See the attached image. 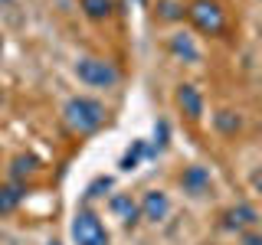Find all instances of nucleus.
I'll list each match as a JSON object with an SVG mask.
<instances>
[{"instance_id": "nucleus-1", "label": "nucleus", "mask_w": 262, "mask_h": 245, "mask_svg": "<svg viewBox=\"0 0 262 245\" xmlns=\"http://www.w3.org/2000/svg\"><path fill=\"white\" fill-rule=\"evenodd\" d=\"M59 114H62V125L69 128L72 134L92 137V134H98V131L108 125L112 108L98 95H92V92H76V95H69L62 102Z\"/></svg>"}, {"instance_id": "nucleus-2", "label": "nucleus", "mask_w": 262, "mask_h": 245, "mask_svg": "<svg viewBox=\"0 0 262 245\" xmlns=\"http://www.w3.org/2000/svg\"><path fill=\"white\" fill-rule=\"evenodd\" d=\"M72 79L89 92H112V88L121 85V69L105 56L82 53L72 59Z\"/></svg>"}, {"instance_id": "nucleus-3", "label": "nucleus", "mask_w": 262, "mask_h": 245, "mask_svg": "<svg viewBox=\"0 0 262 245\" xmlns=\"http://www.w3.org/2000/svg\"><path fill=\"white\" fill-rule=\"evenodd\" d=\"M69 235H72V245H112V232L105 226V219L89 206H79L72 212Z\"/></svg>"}, {"instance_id": "nucleus-4", "label": "nucleus", "mask_w": 262, "mask_h": 245, "mask_svg": "<svg viewBox=\"0 0 262 245\" xmlns=\"http://www.w3.org/2000/svg\"><path fill=\"white\" fill-rule=\"evenodd\" d=\"M177 190L184 193V200L190 203H210L216 196V177L203 163H187L177 174Z\"/></svg>"}, {"instance_id": "nucleus-5", "label": "nucleus", "mask_w": 262, "mask_h": 245, "mask_svg": "<svg viewBox=\"0 0 262 245\" xmlns=\"http://www.w3.org/2000/svg\"><path fill=\"white\" fill-rule=\"evenodd\" d=\"M187 16H190L193 30L203 33V36H223L226 33V10L216 0H190Z\"/></svg>"}, {"instance_id": "nucleus-6", "label": "nucleus", "mask_w": 262, "mask_h": 245, "mask_svg": "<svg viewBox=\"0 0 262 245\" xmlns=\"http://www.w3.org/2000/svg\"><path fill=\"white\" fill-rule=\"evenodd\" d=\"M138 206H141V223L147 226H164L174 212V196H170L164 186H147L138 196Z\"/></svg>"}, {"instance_id": "nucleus-7", "label": "nucleus", "mask_w": 262, "mask_h": 245, "mask_svg": "<svg viewBox=\"0 0 262 245\" xmlns=\"http://www.w3.org/2000/svg\"><path fill=\"white\" fill-rule=\"evenodd\" d=\"M105 212L118 223L121 229H138L141 226V206H138V196L128 190H115L105 200Z\"/></svg>"}, {"instance_id": "nucleus-8", "label": "nucleus", "mask_w": 262, "mask_h": 245, "mask_svg": "<svg viewBox=\"0 0 262 245\" xmlns=\"http://www.w3.org/2000/svg\"><path fill=\"white\" fill-rule=\"evenodd\" d=\"M167 53L184 65H200L203 62V46L193 30H170L167 36Z\"/></svg>"}, {"instance_id": "nucleus-9", "label": "nucleus", "mask_w": 262, "mask_h": 245, "mask_svg": "<svg viewBox=\"0 0 262 245\" xmlns=\"http://www.w3.org/2000/svg\"><path fill=\"white\" fill-rule=\"evenodd\" d=\"M174 105L187 121H193V125L203 121V114H207V98H203L200 85H193V82H180L174 88Z\"/></svg>"}, {"instance_id": "nucleus-10", "label": "nucleus", "mask_w": 262, "mask_h": 245, "mask_svg": "<svg viewBox=\"0 0 262 245\" xmlns=\"http://www.w3.org/2000/svg\"><path fill=\"white\" fill-rule=\"evenodd\" d=\"M262 219V212L252 206V203H236V206L223 209V216H220V226L226 229V232H246V229H256Z\"/></svg>"}, {"instance_id": "nucleus-11", "label": "nucleus", "mask_w": 262, "mask_h": 245, "mask_svg": "<svg viewBox=\"0 0 262 245\" xmlns=\"http://www.w3.org/2000/svg\"><path fill=\"white\" fill-rule=\"evenodd\" d=\"M27 200V183H16V180H7L0 183V216H10L23 206Z\"/></svg>"}, {"instance_id": "nucleus-12", "label": "nucleus", "mask_w": 262, "mask_h": 245, "mask_svg": "<svg viewBox=\"0 0 262 245\" xmlns=\"http://www.w3.org/2000/svg\"><path fill=\"white\" fill-rule=\"evenodd\" d=\"M210 121H213V131L223 134V137H236L243 131V114L233 111V108H216Z\"/></svg>"}, {"instance_id": "nucleus-13", "label": "nucleus", "mask_w": 262, "mask_h": 245, "mask_svg": "<svg viewBox=\"0 0 262 245\" xmlns=\"http://www.w3.org/2000/svg\"><path fill=\"white\" fill-rule=\"evenodd\" d=\"M82 13H85V20L92 23H105L115 16V0H79Z\"/></svg>"}, {"instance_id": "nucleus-14", "label": "nucleus", "mask_w": 262, "mask_h": 245, "mask_svg": "<svg viewBox=\"0 0 262 245\" xmlns=\"http://www.w3.org/2000/svg\"><path fill=\"white\" fill-rule=\"evenodd\" d=\"M36 174V160L27 157V154H20V157L10 160V180H16V183H23V177H33Z\"/></svg>"}, {"instance_id": "nucleus-15", "label": "nucleus", "mask_w": 262, "mask_h": 245, "mask_svg": "<svg viewBox=\"0 0 262 245\" xmlns=\"http://www.w3.org/2000/svg\"><path fill=\"white\" fill-rule=\"evenodd\" d=\"M161 16L164 20H170V23H177V20H184V7L180 4H174V0H161Z\"/></svg>"}, {"instance_id": "nucleus-16", "label": "nucleus", "mask_w": 262, "mask_h": 245, "mask_svg": "<svg viewBox=\"0 0 262 245\" xmlns=\"http://www.w3.org/2000/svg\"><path fill=\"white\" fill-rule=\"evenodd\" d=\"M236 245H262V229H246V232L236 235Z\"/></svg>"}, {"instance_id": "nucleus-17", "label": "nucleus", "mask_w": 262, "mask_h": 245, "mask_svg": "<svg viewBox=\"0 0 262 245\" xmlns=\"http://www.w3.org/2000/svg\"><path fill=\"white\" fill-rule=\"evenodd\" d=\"M141 151H144V141H135V151H128L125 157H121V167H125V170H131L138 160H141Z\"/></svg>"}, {"instance_id": "nucleus-18", "label": "nucleus", "mask_w": 262, "mask_h": 245, "mask_svg": "<svg viewBox=\"0 0 262 245\" xmlns=\"http://www.w3.org/2000/svg\"><path fill=\"white\" fill-rule=\"evenodd\" d=\"M249 190L256 193V196H262V163H259V167H252V174H249Z\"/></svg>"}, {"instance_id": "nucleus-19", "label": "nucleus", "mask_w": 262, "mask_h": 245, "mask_svg": "<svg viewBox=\"0 0 262 245\" xmlns=\"http://www.w3.org/2000/svg\"><path fill=\"white\" fill-rule=\"evenodd\" d=\"M0 245H20V239H16L10 229H0Z\"/></svg>"}, {"instance_id": "nucleus-20", "label": "nucleus", "mask_w": 262, "mask_h": 245, "mask_svg": "<svg viewBox=\"0 0 262 245\" xmlns=\"http://www.w3.org/2000/svg\"><path fill=\"white\" fill-rule=\"evenodd\" d=\"M43 245H62V242H59V239H46Z\"/></svg>"}, {"instance_id": "nucleus-21", "label": "nucleus", "mask_w": 262, "mask_h": 245, "mask_svg": "<svg viewBox=\"0 0 262 245\" xmlns=\"http://www.w3.org/2000/svg\"><path fill=\"white\" fill-rule=\"evenodd\" d=\"M13 4V0H0V7H10Z\"/></svg>"}, {"instance_id": "nucleus-22", "label": "nucleus", "mask_w": 262, "mask_h": 245, "mask_svg": "<svg viewBox=\"0 0 262 245\" xmlns=\"http://www.w3.org/2000/svg\"><path fill=\"white\" fill-rule=\"evenodd\" d=\"M0 53H4V36H0Z\"/></svg>"}]
</instances>
